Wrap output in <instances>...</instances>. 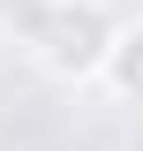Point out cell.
<instances>
[{"instance_id":"cell-1","label":"cell","mask_w":143,"mask_h":151,"mask_svg":"<svg viewBox=\"0 0 143 151\" xmlns=\"http://www.w3.org/2000/svg\"><path fill=\"white\" fill-rule=\"evenodd\" d=\"M23 38H30V60L60 83H90L106 68V45L121 38L113 0H30L23 8Z\"/></svg>"},{"instance_id":"cell-2","label":"cell","mask_w":143,"mask_h":151,"mask_svg":"<svg viewBox=\"0 0 143 151\" xmlns=\"http://www.w3.org/2000/svg\"><path fill=\"white\" fill-rule=\"evenodd\" d=\"M98 83H106L121 106H143V23H121V38L106 45V68H98Z\"/></svg>"},{"instance_id":"cell-3","label":"cell","mask_w":143,"mask_h":151,"mask_svg":"<svg viewBox=\"0 0 143 151\" xmlns=\"http://www.w3.org/2000/svg\"><path fill=\"white\" fill-rule=\"evenodd\" d=\"M136 151H143V144H136Z\"/></svg>"}]
</instances>
